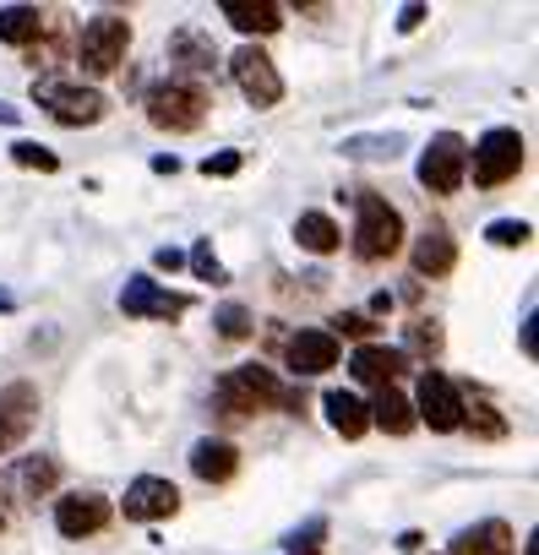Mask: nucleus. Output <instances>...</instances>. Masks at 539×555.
Wrapping results in <instances>:
<instances>
[{"mask_svg": "<svg viewBox=\"0 0 539 555\" xmlns=\"http://www.w3.org/2000/svg\"><path fill=\"white\" fill-rule=\"evenodd\" d=\"M0 126H17V109H12L7 99H0Z\"/></svg>", "mask_w": 539, "mask_h": 555, "instance_id": "obj_40", "label": "nucleus"}, {"mask_svg": "<svg viewBox=\"0 0 539 555\" xmlns=\"http://www.w3.org/2000/svg\"><path fill=\"white\" fill-rule=\"evenodd\" d=\"M34 104L50 109L61 126H99L110 115L104 93H93L82 82H66V77H34Z\"/></svg>", "mask_w": 539, "mask_h": 555, "instance_id": "obj_2", "label": "nucleus"}, {"mask_svg": "<svg viewBox=\"0 0 539 555\" xmlns=\"http://www.w3.org/2000/svg\"><path fill=\"white\" fill-rule=\"evenodd\" d=\"M213 409H218V420H229V425H240V420H251V414H261L256 409V398L245 392V382L229 371V376H218V387H213Z\"/></svg>", "mask_w": 539, "mask_h": 555, "instance_id": "obj_23", "label": "nucleus"}, {"mask_svg": "<svg viewBox=\"0 0 539 555\" xmlns=\"http://www.w3.org/2000/svg\"><path fill=\"white\" fill-rule=\"evenodd\" d=\"M191 272L202 278V284H223V261L213 256V240H196V250H191Z\"/></svg>", "mask_w": 539, "mask_h": 555, "instance_id": "obj_30", "label": "nucleus"}, {"mask_svg": "<svg viewBox=\"0 0 539 555\" xmlns=\"http://www.w3.org/2000/svg\"><path fill=\"white\" fill-rule=\"evenodd\" d=\"M409 344H414V349H431V354H436V349H441V333H436V322H414Z\"/></svg>", "mask_w": 539, "mask_h": 555, "instance_id": "obj_36", "label": "nucleus"}, {"mask_svg": "<svg viewBox=\"0 0 539 555\" xmlns=\"http://www.w3.org/2000/svg\"><path fill=\"white\" fill-rule=\"evenodd\" d=\"M447 555H512V528H506L501 517H485V522L463 528Z\"/></svg>", "mask_w": 539, "mask_h": 555, "instance_id": "obj_15", "label": "nucleus"}, {"mask_svg": "<svg viewBox=\"0 0 539 555\" xmlns=\"http://www.w3.org/2000/svg\"><path fill=\"white\" fill-rule=\"evenodd\" d=\"M295 240H300V250H311V256H333V250L344 245V234H338V223H333L328 212H300V218H295Z\"/></svg>", "mask_w": 539, "mask_h": 555, "instance_id": "obj_22", "label": "nucleus"}, {"mask_svg": "<svg viewBox=\"0 0 539 555\" xmlns=\"http://www.w3.org/2000/svg\"><path fill=\"white\" fill-rule=\"evenodd\" d=\"M126 44H131V23L104 12V17H93V23L82 28V39H77V66H82L88 77H110V72H120Z\"/></svg>", "mask_w": 539, "mask_h": 555, "instance_id": "obj_5", "label": "nucleus"}, {"mask_svg": "<svg viewBox=\"0 0 539 555\" xmlns=\"http://www.w3.org/2000/svg\"><path fill=\"white\" fill-rule=\"evenodd\" d=\"M120 311H126V317H158V322H169V317H185L191 300H185V295H169L164 284H153V278H126Z\"/></svg>", "mask_w": 539, "mask_h": 555, "instance_id": "obj_11", "label": "nucleus"}, {"mask_svg": "<svg viewBox=\"0 0 539 555\" xmlns=\"http://www.w3.org/2000/svg\"><path fill=\"white\" fill-rule=\"evenodd\" d=\"M485 240H490V245H501V250H512V245H528V240H534V229H528L523 218H496V223L485 229Z\"/></svg>", "mask_w": 539, "mask_h": 555, "instance_id": "obj_28", "label": "nucleus"}, {"mask_svg": "<svg viewBox=\"0 0 539 555\" xmlns=\"http://www.w3.org/2000/svg\"><path fill=\"white\" fill-rule=\"evenodd\" d=\"M55 479H61L55 457H28V463H23V474H17V485H23V495H28V501L50 495V490H55Z\"/></svg>", "mask_w": 539, "mask_h": 555, "instance_id": "obj_25", "label": "nucleus"}, {"mask_svg": "<svg viewBox=\"0 0 539 555\" xmlns=\"http://www.w3.org/2000/svg\"><path fill=\"white\" fill-rule=\"evenodd\" d=\"M355 256L360 261H382V256H393L398 245H403V218H398V207L387 202V196H376V191H365V196H355Z\"/></svg>", "mask_w": 539, "mask_h": 555, "instance_id": "obj_1", "label": "nucleus"}, {"mask_svg": "<svg viewBox=\"0 0 539 555\" xmlns=\"http://www.w3.org/2000/svg\"><path fill=\"white\" fill-rule=\"evenodd\" d=\"M349 371H355V382H365V387H393V382L409 371V354H403V349H387V344H360L355 360H349Z\"/></svg>", "mask_w": 539, "mask_h": 555, "instance_id": "obj_14", "label": "nucleus"}, {"mask_svg": "<svg viewBox=\"0 0 539 555\" xmlns=\"http://www.w3.org/2000/svg\"><path fill=\"white\" fill-rule=\"evenodd\" d=\"M120 506H126L131 522H158V517H175L180 512V490L169 479H158V474H142V479L126 485V501Z\"/></svg>", "mask_w": 539, "mask_h": 555, "instance_id": "obj_9", "label": "nucleus"}, {"mask_svg": "<svg viewBox=\"0 0 539 555\" xmlns=\"http://www.w3.org/2000/svg\"><path fill=\"white\" fill-rule=\"evenodd\" d=\"M234 468H240V452L229 447V441H196L191 447V474L196 479H207V485H223V479H234Z\"/></svg>", "mask_w": 539, "mask_h": 555, "instance_id": "obj_18", "label": "nucleus"}, {"mask_svg": "<svg viewBox=\"0 0 539 555\" xmlns=\"http://www.w3.org/2000/svg\"><path fill=\"white\" fill-rule=\"evenodd\" d=\"M420 23H425V7H403V12H398V28H403V34H414Z\"/></svg>", "mask_w": 539, "mask_h": 555, "instance_id": "obj_37", "label": "nucleus"}, {"mask_svg": "<svg viewBox=\"0 0 539 555\" xmlns=\"http://www.w3.org/2000/svg\"><path fill=\"white\" fill-rule=\"evenodd\" d=\"M463 180H469V142H463L458 131L431 137V147L420 153V185H425L431 196H452Z\"/></svg>", "mask_w": 539, "mask_h": 555, "instance_id": "obj_7", "label": "nucleus"}, {"mask_svg": "<svg viewBox=\"0 0 539 555\" xmlns=\"http://www.w3.org/2000/svg\"><path fill=\"white\" fill-rule=\"evenodd\" d=\"M34 420H39V392H34L28 382H17V387L0 392V452L23 447L28 430H34Z\"/></svg>", "mask_w": 539, "mask_h": 555, "instance_id": "obj_13", "label": "nucleus"}, {"mask_svg": "<svg viewBox=\"0 0 539 555\" xmlns=\"http://www.w3.org/2000/svg\"><path fill=\"white\" fill-rule=\"evenodd\" d=\"M55 528L66 539H88V533H104L110 528V501L93 495V490H72L55 501Z\"/></svg>", "mask_w": 539, "mask_h": 555, "instance_id": "obj_10", "label": "nucleus"}, {"mask_svg": "<svg viewBox=\"0 0 539 555\" xmlns=\"http://www.w3.org/2000/svg\"><path fill=\"white\" fill-rule=\"evenodd\" d=\"M207 109H213L207 104V88H196V82L169 77V82H153L147 88V120L158 131H196Z\"/></svg>", "mask_w": 539, "mask_h": 555, "instance_id": "obj_3", "label": "nucleus"}, {"mask_svg": "<svg viewBox=\"0 0 539 555\" xmlns=\"http://www.w3.org/2000/svg\"><path fill=\"white\" fill-rule=\"evenodd\" d=\"M175 50H180V55H191V61H196V72H213V50H202V39H196V34H180V39H175Z\"/></svg>", "mask_w": 539, "mask_h": 555, "instance_id": "obj_34", "label": "nucleus"}, {"mask_svg": "<svg viewBox=\"0 0 539 555\" xmlns=\"http://www.w3.org/2000/svg\"><path fill=\"white\" fill-rule=\"evenodd\" d=\"M523 354H534V311L523 317Z\"/></svg>", "mask_w": 539, "mask_h": 555, "instance_id": "obj_39", "label": "nucleus"}, {"mask_svg": "<svg viewBox=\"0 0 539 555\" xmlns=\"http://www.w3.org/2000/svg\"><path fill=\"white\" fill-rule=\"evenodd\" d=\"M463 425L474 430V436H485V441H501L506 436V420L485 403V398H474V403H463Z\"/></svg>", "mask_w": 539, "mask_h": 555, "instance_id": "obj_26", "label": "nucleus"}, {"mask_svg": "<svg viewBox=\"0 0 539 555\" xmlns=\"http://www.w3.org/2000/svg\"><path fill=\"white\" fill-rule=\"evenodd\" d=\"M0 39L7 44H39L44 39V12L39 7H0Z\"/></svg>", "mask_w": 539, "mask_h": 555, "instance_id": "obj_24", "label": "nucleus"}, {"mask_svg": "<svg viewBox=\"0 0 539 555\" xmlns=\"http://www.w3.org/2000/svg\"><path fill=\"white\" fill-rule=\"evenodd\" d=\"M414 420H425L431 430H458L463 425V398L441 371H420V398H414Z\"/></svg>", "mask_w": 539, "mask_h": 555, "instance_id": "obj_8", "label": "nucleus"}, {"mask_svg": "<svg viewBox=\"0 0 539 555\" xmlns=\"http://www.w3.org/2000/svg\"><path fill=\"white\" fill-rule=\"evenodd\" d=\"M229 77H234V88L245 93L251 109H273V104L284 99V77H279L273 55H267L261 44H240V50L229 55Z\"/></svg>", "mask_w": 539, "mask_h": 555, "instance_id": "obj_4", "label": "nucleus"}, {"mask_svg": "<svg viewBox=\"0 0 539 555\" xmlns=\"http://www.w3.org/2000/svg\"><path fill=\"white\" fill-rule=\"evenodd\" d=\"M365 414H371V425L387 430V436H409V430H414V403H409L398 387H382L376 403H371Z\"/></svg>", "mask_w": 539, "mask_h": 555, "instance_id": "obj_21", "label": "nucleus"}, {"mask_svg": "<svg viewBox=\"0 0 539 555\" xmlns=\"http://www.w3.org/2000/svg\"><path fill=\"white\" fill-rule=\"evenodd\" d=\"M223 23L240 28V34H279L284 12L273 7V0H223Z\"/></svg>", "mask_w": 539, "mask_h": 555, "instance_id": "obj_17", "label": "nucleus"}, {"mask_svg": "<svg viewBox=\"0 0 539 555\" xmlns=\"http://www.w3.org/2000/svg\"><path fill=\"white\" fill-rule=\"evenodd\" d=\"M234 376L245 382V392L256 398V409H300V392H295V387H284L267 365H240Z\"/></svg>", "mask_w": 539, "mask_h": 555, "instance_id": "obj_16", "label": "nucleus"}, {"mask_svg": "<svg viewBox=\"0 0 539 555\" xmlns=\"http://www.w3.org/2000/svg\"><path fill=\"white\" fill-rule=\"evenodd\" d=\"M452 261H458V245H452L447 229H425V234L414 240V272H425V278H447Z\"/></svg>", "mask_w": 539, "mask_h": 555, "instance_id": "obj_19", "label": "nucleus"}, {"mask_svg": "<svg viewBox=\"0 0 539 555\" xmlns=\"http://www.w3.org/2000/svg\"><path fill=\"white\" fill-rule=\"evenodd\" d=\"M12 158H17L23 169H44V175H55V169H61V158H55L44 142H17V147H12Z\"/></svg>", "mask_w": 539, "mask_h": 555, "instance_id": "obj_29", "label": "nucleus"}, {"mask_svg": "<svg viewBox=\"0 0 539 555\" xmlns=\"http://www.w3.org/2000/svg\"><path fill=\"white\" fill-rule=\"evenodd\" d=\"M284 360H290L295 376H322V371L338 365V338H333L328 327H300V333L284 344Z\"/></svg>", "mask_w": 539, "mask_h": 555, "instance_id": "obj_12", "label": "nucleus"}, {"mask_svg": "<svg viewBox=\"0 0 539 555\" xmlns=\"http://www.w3.org/2000/svg\"><path fill=\"white\" fill-rule=\"evenodd\" d=\"M322 409H328V425H333L344 441H360V436L371 430V414H365V403H360L355 392H338V387H333V392L322 398Z\"/></svg>", "mask_w": 539, "mask_h": 555, "instance_id": "obj_20", "label": "nucleus"}, {"mask_svg": "<svg viewBox=\"0 0 539 555\" xmlns=\"http://www.w3.org/2000/svg\"><path fill=\"white\" fill-rule=\"evenodd\" d=\"M322 533H328V522H322V517H311L306 528H295V533H290V550H300V544H306V550H317V539H322Z\"/></svg>", "mask_w": 539, "mask_h": 555, "instance_id": "obj_35", "label": "nucleus"}, {"mask_svg": "<svg viewBox=\"0 0 539 555\" xmlns=\"http://www.w3.org/2000/svg\"><path fill=\"white\" fill-rule=\"evenodd\" d=\"M333 327H338L344 338H371V333H376V322H371V317H360V311H344ZM338 333H333V338H338Z\"/></svg>", "mask_w": 539, "mask_h": 555, "instance_id": "obj_33", "label": "nucleus"}, {"mask_svg": "<svg viewBox=\"0 0 539 555\" xmlns=\"http://www.w3.org/2000/svg\"><path fill=\"white\" fill-rule=\"evenodd\" d=\"M180 261H185V256H180L175 245H164V250H153V267H164V272H175Z\"/></svg>", "mask_w": 539, "mask_h": 555, "instance_id": "obj_38", "label": "nucleus"}, {"mask_svg": "<svg viewBox=\"0 0 539 555\" xmlns=\"http://www.w3.org/2000/svg\"><path fill=\"white\" fill-rule=\"evenodd\" d=\"M213 327H218L223 338H251V311H245V306H223V311L213 317Z\"/></svg>", "mask_w": 539, "mask_h": 555, "instance_id": "obj_31", "label": "nucleus"}, {"mask_svg": "<svg viewBox=\"0 0 539 555\" xmlns=\"http://www.w3.org/2000/svg\"><path fill=\"white\" fill-rule=\"evenodd\" d=\"M344 153L349 158H398L403 153V137L398 131H387V137H349Z\"/></svg>", "mask_w": 539, "mask_h": 555, "instance_id": "obj_27", "label": "nucleus"}, {"mask_svg": "<svg viewBox=\"0 0 539 555\" xmlns=\"http://www.w3.org/2000/svg\"><path fill=\"white\" fill-rule=\"evenodd\" d=\"M240 164H245V158H240L234 147H229V153H207V158H202V175H207V180H229V175H240Z\"/></svg>", "mask_w": 539, "mask_h": 555, "instance_id": "obj_32", "label": "nucleus"}, {"mask_svg": "<svg viewBox=\"0 0 539 555\" xmlns=\"http://www.w3.org/2000/svg\"><path fill=\"white\" fill-rule=\"evenodd\" d=\"M469 169H474V185H485V191H496V185L517 180V169H523V137H517L512 126L485 131V137H479V147L469 153Z\"/></svg>", "mask_w": 539, "mask_h": 555, "instance_id": "obj_6", "label": "nucleus"}]
</instances>
